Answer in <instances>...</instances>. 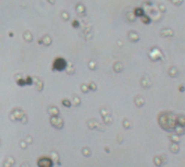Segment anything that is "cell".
Listing matches in <instances>:
<instances>
[{
  "instance_id": "cell-1",
  "label": "cell",
  "mask_w": 185,
  "mask_h": 167,
  "mask_svg": "<svg viewBox=\"0 0 185 167\" xmlns=\"http://www.w3.org/2000/svg\"><path fill=\"white\" fill-rule=\"evenodd\" d=\"M66 67V61L63 58H56L52 62V71L61 72Z\"/></svg>"
},
{
  "instance_id": "cell-2",
  "label": "cell",
  "mask_w": 185,
  "mask_h": 167,
  "mask_svg": "<svg viewBox=\"0 0 185 167\" xmlns=\"http://www.w3.org/2000/svg\"><path fill=\"white\" fill-rule=\"evenodd\" d=\"M38 167H54V161L49 156H40L37 160Z\"/></svg>"
}]
</instances>
